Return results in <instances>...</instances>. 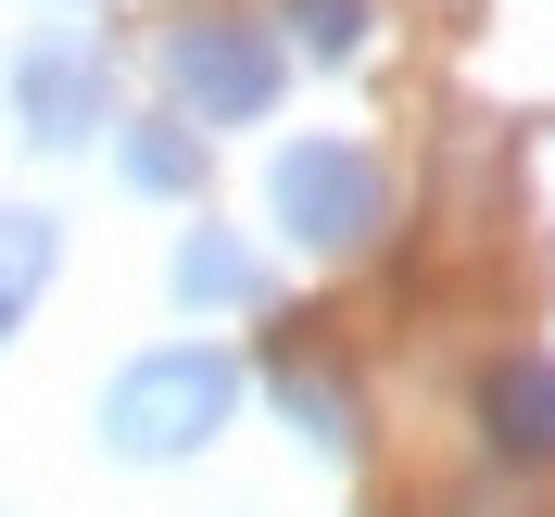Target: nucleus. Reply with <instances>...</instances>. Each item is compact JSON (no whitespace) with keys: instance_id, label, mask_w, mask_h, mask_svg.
I'll return each mask as SVG.
<instances>
[{"instance_id":"6","label":"nucleus","mask_w":555,"mask_h":517,"mask_svg":"<svg viewBox=\"0 0 555 517\" xmlns=\"http://www.w3.org/2000/svg\"><path fill=\"white\" fill-rule=\"evenodd\" d=\"M177 290H190V303H253V290H266V266H253L241 241H215V228H203V241L177 253Z\"/></svg>"},{"instance_id":"7","label":"nucleus","mask_w":555,"mask_h":517,"mask_svg":"<svg viewBox=\"0 0 555 517\" xmlns=\"http://www.w3.org/2000/svg\"><path fill=\"white\" fill-rule=\"evenodd\" d=\"M38 277H51V215H0V328L38 303Z\"/></svg>"},{"instance_id":"4","label":"nucleus","mask_w":555,"mask_h":517,"mask_svg":"<svg viewBox=\"0 0 555 517\" xmlns=\"http://www.w3.org/2000/svg\"><path fill=\"white\" fill-rule=\"evenodd\" d=\"M177 89L203 114H266V89H278V64L253 51V38H228V26H203V38H177Z\"/></svg>"},{"instance_id":"8","label":"nucleus","mask_w":555,"mask_h":517,"mask_svg":"<svg viewBox=\"0 0 555 517\" xmlns=\"http://www.w3.org/2000/svg\"><path fill=\"white\" fill-rule=\"evenodd\" d=\"M278 404L304 416V442H315V454H353V391H341V379H315V366H291V379H278Z\"/></svg>"},{"instance_id":"9","label":"nucleus","mask_w":555,"mask_h":517,"mask_svg":"<svg viewBox=\"0 0 555 517\" xmlns=\"http://www.w3.org/2000/svg\"><path fill=\"white\" fill-rule=\"evenodd\" d=\"M127 177H139V190H190V139H177V127H139L127 139Z\"/></svg>"},{"instance_id":"10","label":"nucleus","mask_w":555,"mask_h":517,"mask_svg":"<svg viewBox=\"0 0 555 517\" xmlns=\"http://www.w3.org/2000/svg\"><path fill=\"white\" fill-rule=\"evenodd\" d=\"M291 13H304L315 51H353V0H291Z\"/></svg>"},{"instance_id":"5","label":"nucleus","mask_w":555,"mask_h":517,"mask_svg":"<svg viewBox=\"0 0 555 517\" xmlns=\"http://www.w3.org/2000/svg\"><path fill=\"white\" fill-rule=\"evenodd\" d=\"M480 416H492V442H505V454H555V366H543V353H518V366H492Z\"/></svg>"},{"instance_id":"2","label":"nucleus","mask_w":555,"mask_h":517,"mask_svg":"<svg viewBox=\"0 0 555 517\" xmlns=\"http://www.w3.org/2000/svg\"><path fill=\"white\" fill-rule=\"evenodd\" d=\"M278 228L315 253H353L379 228V165L353 152V139H304V152H278Z\"/></svg>"},{"instance_id":"1","label":"nucleus","mask_w":555,"mask_h":517,"mask_svg":"<svg viewBox=\"0 0 555 517\" xmlns=\"http://www.w3.org/2000/svg\"><path fill=\"white\" fill-rule=\"evenodd\" d=\"M228 404H241V366L203 353V341H177V353H139L127 379L102 391V442L139 454V467H165V454H203L228 429Z\"/></svg>"},{"instance_id":"3","label":"nucleus","mask_w":555,"mask_h":517,"mask_svg":"<svg viewBox=\"0 0 555 517\" xmlns=\"http://www.w3.org/2000/svg\"><path fill=\"white\" fill-rule=\"evenodd\" d=\"M13 102H26V139H51V152L89 139L102 127V51L89 38H38L26 64H13Z\"/></svg>"}]
</instances>
